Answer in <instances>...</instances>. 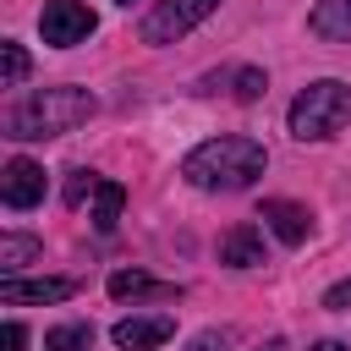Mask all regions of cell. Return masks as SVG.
Returning a JSON list of instances; mask_svg holds the SVG:
<instances>
[{
    "label": "cell",
    "mask_w": 351,
    "mask_h": 351,
    "mask_svg": "<svg viewBox=\"0 0 351 351\" xmlns=\"http://www.w3.org/2000/svg\"><path fill=\"white\" fill-rule=\"evenodd\" d=\"M263 165H269L263 143H252V137H208L181 159V176L192 186H203V192H241V186H252L263 176Z\"/></svg>",
    "instance_id": "obj_1"
},
{
    "label": "cell",
    "mask_w": 351,
    "mask_h": 351,
    "mask_svg": "<svg viewBox=\"0 0 351 351\" xmlns=\"http://www.w3.org/2000/svg\"><path fill=\"white\" fill-rule=\"evenodd\" d=\"M93 110H99V99L88 88H38L5 110V137H16V143L60 137V132H77Z\"/></svg>",
    "instance_id": "obj_2"
},
{
    "label": "cell",
    "mask_w": 351,
    "mask_h": 351,
    "mask_svg": "<svg viewBox=\"0 0 351 351\" xmlns=\"http://www.w3.org/2000/svg\"><path fill=\"white\" fill-rule=\"evenodd\" d=\"M291 137L296 143H318V137H335L346 121H351V88L324 77V82H307L296 99H291Z\"/></svg>",
    "instance_id": "obj_3"
},
{
    "label": "cell",
    "mask_w": 351,
    "mask_h": 351,
    "mask_svg": "<svg viewBox=\"0 0 351 351\" xmlns=\"http://www.w3.org/2000/svg\"><path fill=\"white\" fill-rule=\"evenodd\" d=\"M219 0H159L148 16H143V44H176L186 38L203 16H214Z\"/></svg>",
    "instance_id": "obj_4"
},
{
    "label": "cell",
    "mask_w": 351,
    "mask_h": 351,
    "mask_svg": "<svg viewBox=\"0 0 351 351\" xmlns=\"http://www.w3.org/2000/svg\"><path fill=\"white\" fill-rule=\"evenodd\" d=\"M38 27H44V44H55V49H71V44H82V38L99 27V16H93L82 0H44V16H38Z\"/></svg>",
    "instance_id": "obj_5"
},
{
    "label": "cell",
    "mask_w": 351,
    "mask_h": 351,
    "mask_svg": "<svg viewBox=\"0 0 351 351\" xmlns=\"http://www.w3.org/2000/svg\"><path fill=\"white\" fill-rule=\"evenodd\" d=\"M258 219H263L285 247H302V241H307V230H313V214H307L302 203H291V197H263Z\"/></svg>",
    "instance_id": "obj_6"
},
{
    "label": "cell",
    "mask_w": 351,
    "mask_h": 351,
    "mask_svg": "<svg viewBox=\"0 0 351 351\" xmlns=\"http://www.w3.org/2000/svg\"><path fill=\"white\" fill-rule=\"evenodd\" d=\"M0 197H5V208H33L44 197V170L33 159H11L0 176Z\"/></svg>",
    "instance_id": "obj_7"
},
{
    "label": "cell",
    "mask_w": 351,
    "mask_h": 351,
    "mask_svg": "<svg viewBox=\"0 0 351 351\" xmlns=\"http://www.w3.org/2000/svg\"><path fill=\"white\" fill-rule=\"evenodd\" d=\"M219 263H230V269H258V263H263V230H258L252 219L230 225V230L219 236Z\"/></svg>",
    "instance_id": "obj_8"
},
{
    "label": "cell",
    "mask_w": 351,
    "mask_h": 351,
    "mask_svg": "<svg viewBox=\"0 0 351 351\" xmlns=\"http://www.w3.org/2000/svg\"><path fill=\"white\" fill-rule=\"evenodd\" d=\"M176 335V324L165 318V313H154V318H121L115 324V346L121 351H154V346H165Z\"/></svg>",
    "instance_id": "obj_9"
},
{
    "label": "cell",
    "mask_w": 351,
    "mask_h": 351,
    "mask_svg": "<svg viewBox=\"0 0 351 351\" xmlns=\"http://www.w3.org/2000/svg\"><path fill=\"white\" fill-rule=\"evenodd\" d=\"M110 296H115V302H126V296H132V302H137V296H143V302H170L176 285H159V280H148L143 269H115V274H110Z\"/></svg>",
    "instance_id": "obj_10"
},
{
    "label": "cell",
    "mask_w": 351,
    "mask_h": 351,
    "mask_svg": "<svg viewBox=\"0 0 351 351\" xmlns=\"http://www.w3.org/2000/svg\"><path fill=\"white\" fill-rule=\"evenodd\" d=\"M71 296V280H0V302H66Z\"/></svg>",
    "instance_id": "obj_11"
},
{
    "label": "cell",
    "mask_w": 351,
    "mask_h": 351,
    "mask_svg": "<svg viewBox=\"0 0 351 351\" xmlns=\"http://www.w3.org/2000/svg\"><path fill=\"white\" fill-rule=\"evenodd\" d=\"M307 27L318 38H329V44H351V0H318Z\"/></svg>",
    "instance_id": "obj_12"
},
{
    "label": "cell",
    "mask_w": 351,
    "mask_h": 351,
    "mask_svg": "<svg viewBox=\"0 0 351 351\" xmlns=\"http://www.w3.org/2000/svg\"><path fill=\"white\" fill-rule=\"evenodd\" d=\"M121 203H126V186H121V181H99V186H93V225H99V230H115Z\"/></svg>",
    "instance_id": "obj_13"
},
{
    "label": "cell",
    "mask_w": 351,
    "mask_h": 351,
    "mask_svg": "<svg viewBox=\"0 0 351 351\" xmlns=\"http://www.w3.org/2000/svg\"><path fill=\"white\" fill-rule=\"evenodd\" d=\"M93 346V324H60L44 335V351H88Z\"/></svg>",
    "instance_id": "obj_14"
},
{
    "label": "cell",
    "mask_w": 351,
    "mask_h": 351,
    "mask_svg": "<svg viewBox=\"0 0 351 351\" xmlns=\"http://www.w3.org/2000/svg\"><path fill=\"white\" fill-rule=\"evenodd\" d=\"M27 258H38V241H33V236H0V269H5V274L22 269Z\"/></svg>",
    "instance_id": "obj_15"
},
{
    "label": "cell",
    "mask_w": 351,
    "mask_h": 351,
    "mask_svg": "<svg viewBox=\"0 0 351 351\" xmlns=\"http://www.w3.org/2000/svg\"><path fill=\"white\" fill-rule=\"evenodd\" d=\"M0 77H5V88H16V82L27 77V49H22V44H11V38L0 44Z\"/></svg>",
    "instance_id": "obj_16"
},
{
    "label": "cell",
    "mask_w": 351,
    "mask_h": 351,
    "mask_svg": "<svg viewBox=\"0 0 351 351\" xmlns=\"http://www.w3.org/2000/svg\"><path fill=\"white\" fill-rule=\"evenodd\" d=\"M258 93H263V71H252V66H247V71H236V99H241V104H252Z\"/></svg>",
    "instance_id": "obj_17"
},
{
    "label": "cell",
    "mask_w": 351,
    "mask_h": 351,
    "mask_svg": "<svg viewBox=\"0 0 351 351\" xmlns=\"http://www.w3.org/2000/svg\"><path fill=\"white\" fill-rule=\"evenodd\" d=\"M230 340H236V335H230V329H203V335H197V340H192V346H186V351H225V346H230Z\"/></svg>",
    "instance_id": "obj_18"
},
{
    "label": "cell",
    "mask_w": 351,
    "mask_h": 351,
    "mask_svg": "<svg viewBox=\"0 0 351 351\" xmlns=\"http://www.w3.org/2000/svg\"><path fill=\"white\" fill-rule=\"evenodd\" d=\"M93 186H99V181H93L88 170H71V181H66V203H82V197H88Z\"/></svg>",
    "instance_id": "obj_19"
},
{
    "label": "cell",
    "mask_w": 351,
    "mask_h": 351,
    "mask_svg": "<svg viewBox=\"0 0 351 351\" xmlns=\"http://www.w3.org/2000/svg\"><path fill=\"white\" fill-rule=\"evenodd\" d=\"M22 346H27V329H22L16 318H11V324L0 329V351H22Z\"/></svg>",
    "instance_id": "obj_20"
},
{
    "label": "cell",
    "mask_w": 351,
    "mask_h": 351,
    "mask_svg": "<svg viewBox=\"0 0 351 351\" xmlns=\"http://www.w3.org/2000/svg\"><path fill=\"white\" fill-rule=\"evenodd\" d=\"M313 351H346V346H340V340H324V346H313Z\"/></svg>",
    "instance_id": "obj_21"
},
{
    "label": "cell",
    "mask_w": 351,
    "mask_h": 351,
    "mask_svg": "<svg viewBox=\"0 0 351 351\" xmlns=\"http://www.w3.org/2000/svg\"><path fill=\"white\" fill-rule=\"evenodd\" d=\"M258 351H285V346H280V340H269V346H258Z\"/></svg>",
    "instance_id": "obj_22"
},
{
    "label": "cell",
    "mask_w": 351,
    "mask_h": 351,
    "mask_svg": "<svg viewBox=\"0 0 351 351\" xmlns=\"http://www.w3.org/2000/svg\"><path fill=\"white\" fill-rule=\"evenodd\" d=\"M121 5H132V0H121Z\"/></svg>",
    "instance_id": "obj_23"
}]
</instances>
